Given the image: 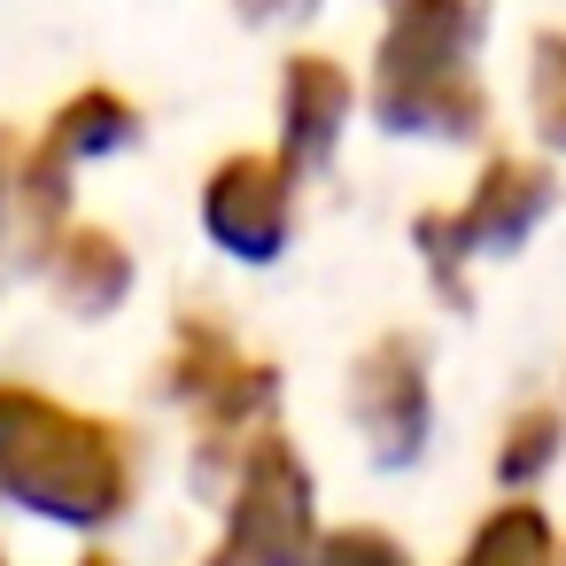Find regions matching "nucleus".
<instances>
[{
    "instance_id": "obj_1",
    "label": "nucleus",
    "mask_w": 566,
    "mask_h": 566,
    "mask_svg": "<svg viewBox=\"0 0 566 566\" xmlns=\"http://www.w3.org/2000/svg\"><path fill=\"white\" fill-rule=\"evenodd\" d=\"M0 489L63 527H109L133 504V458L109 419H86L24 380H0Z\"/></svg>"
},
{
    "instance_id": "obj_2",
    "label": "nucleus",
    "mask_w": 566,
    "mask_h": 566,
    "mask_svg": "<svg viewBox=\"0 0 566 566\" xmlns=\"http://www.w3.org/2000/svg\"><path fill=\"white\" fill-rule=\"evenodd\" d=\"M481 0H388L380 63H373V117L411 140H481Z\"/></svg>"
},
{
    "instance_id": "obj_3",
    "label": "nucleus",
    "mask_w": 566,
    "mask_h": 566,
    "mask_svg": "<svg viewBox=\"0 0 566 566\" xmlns=\"http://www.w3.org/2000/svg\"><path fill=\"white\" fill-rule=\"evenodd\" d=\"M210 566H318V504H311V473L287 434L264 427L241 450L233 512H226Z\"/></svg>"
},
{
    "instance_id": "obj_4",
    "label": "nucleus",
    "mask_w": 566,
    "mask_h": 566,
    "mask_svg": "<svg viewBox=\"0 0 566 566\" xmlns=\"http://www.w3.org/2000/svg\"><path fill=\"white\" fill-rule=\"evenodd\" d=\"M543 210H551V179H543L535 164L496 156V164L473 179V195H465L458 210H427L411 233H419V256H427V272L442 280V295L465 303V256H489V249L504 256V249H520Z\"/></svg>"
},
{
    "instance_id": "obj_5",
    "label": "nucleus",
    "mask_w": 566,
    "mask_h": 566,
    "mask_svg": "<svg viewBox=\"0 0 566 566\" xmlns=\"http://www.w3.org/2000/svg\"><path fill=\"white\" fill-rule=\"evenodd\" d=\"M171 388L202 411V434H210V458L218 450H249V427L264 434V411L280 396L272 365H256L249 349H233L210 318H187L179 326V357H171Z\"/></svg>"
},
{
    "instance_id": "obj_6",
    "label": "nucleus",
    "mask_w": 566,
    "mask_h": 566,
    "mask_svg": "<svg viewBox=\"0 0 566 566\" xmlns=\"http://www.w3.org/2000/svg\"><path fill=\"white\" fill-rule=\"evenodd\" d=\"M202 226L226 256L272 264L295 226V171L280 156H226L202 187Z\"/></svg>"
},
{
    "instance_id": "obj_7",
    "label": "nucleus",
    "mask_w": 566,
    "mask_h": 566,
    "mask_svg": "<svg viewBox=\"0 0 566 566\" xmlns=\"http://www.w3.org/2000/svg\"><path fill=\"white\" fill-rule=\"evenodd\" d=\"M357 427L373 442V465H411L427 450V365H419V342L411 334H380L365 357H357Z\"/></svg>"
},
{
    "instance_id": "obj_8",
    "label": "nucleus",
    "mask_w": 566,
    "mask_h": 566,
    "mask_svg": "<svg viewBox=\"0 0 566 566\" xmlns=\"http://www.w3.org/2000/svg\"><path fill=\"white\" fill-rule=\"evenodd\" d=\"M133 133H140L133 102H117V94H102V86H86L71 109H55L48 140H40V148H32V164H24V195H32L40 249L63 233L55 218H63V202H71V164H86V156H109V148H125Z\"/></svg>"
},
{
    "instance_id": "obj_9",
    "label": "nucleus",
    "mask_w": 566,
    "mask_h": 566,
    "mask_svg": "<svg viewBox=\"0 0 566 566\" xmlns=\"http://www.w3.org/2000/svg\"><path fill=\"white\" fill-rule=\"evenodd\" d=\"M349 125V71L326 63V55H295L287 78H280V164L303 179L334 156Z\"/></svg>"
},
{
    "instance_id": "obj_10",
    "label": "nucleus",
    "mask_w": 566,
    "mask_h": 566,
    "mask_svg": "<svg viewBox=\"0 0 566 566\" xmlns=\"http://www.w3.org/2000/svg\"><path fill=\"white\" fill-rule=\"evenodd\" d=\"M48 280L63 287L71 311H109L133 287V256H125V241H109L94 226H63L48 241Z\"/></svg>"
},
{
    "instance_id": "obj_11",
    "label": "nucleus",
    "mask_w": 566,
    "mask_h": 566,
    "mask_svg": "<svg viewBox=\"0 0 566 566\" xmlns=\"http://www.w3.org/2000/svg\"><path fill=\"white\" fill-rule=\"evenodd\" d=\"M458 566H558L551 520H543L535 504H504V512H489V520L473 527V543H465Z\"/></svg>"
},
{
    "instance_id": "obj_12",
    "label": "nucleus",
    "mask_w": 566,
    "mask_h": 566,
    "mask_svg": "<svg viewBox=\"0 0 566 566\" xmlns=\"http://www.w3.org/2000/svg\"><path fill=\"white\" fill-rule=\"evenodd\" d=\"M551 458H558V419H551V411H527V419L512 427V442L496 450V481L520 489V481H535Z\"/></svg>"
},
{
    "instance_id": "obj_13",
    "label": "nucleus",
    "mask_w": 566,
    "mask_h": 566,
    "mask_svg": "<svg viewBox=\"0 0 566 566\" xmlns=\"http://www.w3.org/2000/svg\"><path fill=\"white\" fill-rule=\"evenodd\" d=\"M535 125L551 148H566V40H535Z\"/></svg>"
},
{
    "instance_id": "obj_14",
    "label": "nucleus",
    "mask_w": 566,
    "mask_h": 566,
    "mask_svg": "<svg viewBox=\"0 0 566 566\" xmlns=\"http://www.w3.org/2000/svg\"><path fill=\"white\" fill-rule=\"evenodd\" d=\"M318 566H411V558H403V543L380 535V527H342V535L318 543Z\"/></svg>"
},
{
    "instance_id": "obj_15",
    "label": "nucleus",
    "mask_w": 566,
    "mask_h": 566,
    "mask_svg": "<svg viewBox=\"0 0 566 566\" xmlns=\"http://www.w3.org/2000/svg\"><path fill=\"white\" fill-rule=\"evenodd\" d=\"M86 566H109V558H86Z\"/></svg>"
}]
</instances>
